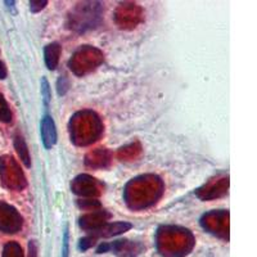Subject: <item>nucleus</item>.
Masks as SVG:
<instances>
[{
	"mask_svg": "<svg viewBox=\"0 0 257 257\" xmlns=\"http://www.w3.org/2000/svg\"><path fill=\"white\" fill-rule=\"evenodd\" d=\"M103 7L98 2H84L75 7L68 16V26L73 31L82 34L94 30L102 22Z\"/></svg>",
	"mask_w": 257,
	"mask_h": 257,
	"instance_id": "obj_1",
	"label": "nucleus"
},
{
	"mask_svg": "<svg viewBox=\"0 0 257 257\" xmlns=\"http://www.w3.org/2000/svg\"><path fill=\"white\" fill-rule=\"evenodd\" d=\"M22 226V217L15 207L0 202V231L17 233Z\"/></svg>",
	"mask_w": 257,
	"mask_h": 257,
	"instance_id": "obj_2",
	"label": "nucleus"
},
{
	"mask_svg": "<svg viewBox=\"0 0 257 257\" xmlns=\"http://www.w3.org/2000/svg\"><path fill=\"white\" fill-rule=\"evenodd\" d=\"M40 134L41 142L44 144L45 149H52L57 144L58 141V134H57V126L53 117L50 114L45 113L41 118L40 123Z\"/></svg>",
	"mask_w": 257,
	"mask_h": 257,
	"instance_id": "obj_3",
	"label": "nucleus"
},
{
	"mask_svg": "<svg viewBox=\"0 0 257 257\" xmlns=\"http://www.w3.org/2000/svg\"><path fill=\"white\" fill-rule=\"evenodd\" d=\"M133 228V225L130 222L126 221H120V222H113V224H103L100 225L99 228L95 229V230L91 231V235L94 238L98 237H114V235H118V234H122L125 231L130 230Z\"/></svg>",
	"mask_w": 257,
	"mask_h": 257,
	"instance_id": "obj_4",
	"label": "nucleus"
},
{
	"mask_svg": "<svg viewBox=\"0 0 257 257\" xmlns=\"http://www.w3.org/2000/svg\"><path fill=\"white\" fill-rule=\"evenodd\" d=\"M137 245L139 244H134V242H130L127 239H120L113 243H109V251H113L118 256L133 257L141 252V249L135 248Z\"/></svg>",
	"mask_w": 257,
	"mask_h": 257,
	"instance_id": "obj_5",
	"label": "nucleus"
},
{
	"mask_svg": "<svg viewBox=\"0 0 257 257\" xmlns=\"http://www.w3.org/2000/svg\"><path fill=\"white\" fill-rule=\"evenodd\" d=\"M62 53V47L59 43L54 41V43H50L47 47L44 48V59L45 64H47V68L49 71H54L58 66L59 57H61Z\"/></svg>",
	"mask_w": 257,
	"mask_h": 257,
	"instance_id": "obj_6",
	"label": "nucleus"
},
{
	"mask_svg": "<svg viewBox=\"0 0 257 257\" xmlns=\"http://www.w3.org/2000/svg\"><path fill=\"white\" fill-rule=\"evenodd\" d=\"M15 148L18 157H20L21 162H22L27 169H30V167H31V157H30L29 147H27L26 142H25L22 135H16L15 137Z\"/></svg>",
	"mask_w": 257,
	"mask_h": 257,
	"instance_id": "obj_7",
	"label": "nucleus"
},
{
	"mask_svg": "<svg viewBox=\"0 0 257 257\" xmlns=\"http://www.w3.org/2000/svg\"><path fill=\"white\" fill-rule=\"evenodd\" d=\"M0 121H3V122L12 121V111L9 108L8 103L2 93H0Z\"/></svg>",
	"mask_w": 257,
	"mask_h": 257,
	"instance_id": "obj_8",
	"label": "nucleus"
},
{
	"mask_svg": "<svg viewBox=\"0 0 257 257\" xmlns=\"http://www.w3.org/2000/svg\"><path fill=\"white\" fill-rule=\"evenodd\" d=\"M41 96H43V100H44L45 108L48 109L50 102V85L48 82L47 77L41 79Z\"/></svg>",
	"mask_w": 257,
	"mask_h": 257,
	"instance_id": "obj_9",
	"label": "nucleus"
},
{
	"mask_svg": "<svg viewBox=\"0 0 257 257\" xmlns=\"http://www.w3.org/2000/svg\"><path fill=\"white\" fill-rule=\"evenodd\" d=\"M3 257H22V251L16 243H8L4 248Z\"/></svg>",
	"mask_w": 257,
	"mask_h": 257,
	"instance_id": "obj_10",
	"label": "nucleus"
},
{
	"mask_svg": "<svg viewBox=\"0 0 257 257\" xmlns=\"http://www.w3.org/2000/svg\"><path fill=\"white\" fill-rule=\"evenodd\" d=\"M68 89H70V82L66 76H61L57 81V91H58V95H64L67 93Z\"/></svg>",
	"mask_w": 257,
	"mask_h": 257,
	"instance_id": "obj_11",
	"label": "nucleus"
},
{
	"mask_svg": "<svg viewBox=\"0 0 257 257\" xmlns=\"http://www.w3.org/2000/svg\"><path fill=\"white\" fill-rule=\"evenodd\" d=\"M47 0H31V2H30V11H31L32 13H39L47 7Z\"/></svg>",
	"mask_w": 257,
	"mask_h": 257,
	"instance_id": "obj_12",
	"label": "nucleus"
},
{
	"mask_svg": "<svg viewBox=\"0 0 257 257\" xmlns=\"http://www.w3.org/2000/svg\"><path fill=\"white\" fill-rule=\"evenodd\" d=\"M68 251H70V233L68 228H66L63 235V248H62V257H68Z\"/></svg>",
	"mask_w": 257,
	"mask_h": 257,
	"instance_id": "obj_13",
	"label": "nucleus"
},
{
	"mask_svg": "<svg viewBox=\"0 0 257 257\" xmlns=\"http://www.w3.org/2000/svg\"><path fill=\"white\" fill-rule=\"evenodd\" d=\"M96 238H94L93 235H89V237H85L82 238L81 240H80V249H82V251H85V249L90 248L91 245H94V243H95Z\"/></svg>",
	"mask_w": 257,
	"mask_h": 257,
	"instance_id": "obj_14",
	"label": "nucleus"
},
{
	"mask_svg": "<svg viewBox=\"0 0 257 257\" xmlns=\"http://www.w3.org/2000/svg\"><path fill=\"white\" fill-rule=\"evenodd\" d=\"M29 257H38V247L35 240H30L29 243Z\"/></svg>",
	"mask_w": 257,
	"mask_h": 257,
	"instance_id": "obj_15",
	"label": "nucleus"
},
{
	"mask_svg": "<svg viewBox=\"0 0 257 257\" xmlns=\"http://www.w3.org/2000/svg\"><path fill=\"white\" fill-rule=\"evenodd\" d=\"M109 251V243L107 242H103L100 243V245L98 247V249H96V253H105V252Z\"/></svg>",
	"mask_w": 257,
	"mask_h": 257,
	"instance_id": "obj_16",
	"label": "nucleus"
},
{
	"mask_svg": "<svg viewBox=\"0 0 257 257\" xmlns=\"http://www.w3.org/2000/svg\"><path fill=\"white\" fill-rule=\"evenodd\" d=\"M8 75V71H7L6 64H4L3 61H0V80H4Z\"/></svg>",
	"mask_w": 257,
	"mask_h": 257,
	"instance_id": "obj_17",
	"label": "nucleus"
}]
</instances>
